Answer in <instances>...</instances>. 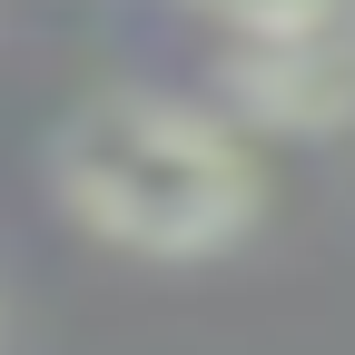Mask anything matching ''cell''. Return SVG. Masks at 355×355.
<instances>
[{"mask_svg": "<svg viewBox=\"0 0 355 355\" xmlns=\"http://www.w3.org/2000/svg\"><path fill=\"white\" fill-rule=\"evenodd\" d=\"M217 20H227L237 40H266V30H306V20H326V10H355V0H207Z\"/></svg>", "mask_w": 355, "mask_h": 355, "instance_id": "3", "label": "cell"}, {"mask_svg": "<svg viewBox=\"0 0 355 355\" xmlns=\"http://www.w3.org/2000/svg\"><path fill=\"white\" fill-rule=\"evenodd\" d=\"M50 188L89 237L128 257H217L257 227V168L237 128L158 89L89 99L50 148Z\"/></svg>", "mask_w": 355, "mask_h": 355, "instance_id": "1", "label": "cell"}, {"mask_svg": "<svg viewBox=\"0 0 355 355\" xmlns=\"http://www.w3.org/2000/svg\"><path fill=\"white\" fill-rule=\"evenodd\" d=\"M227 99H237V119L286 128V139H336V128H355V10L237 40Z\"/></svg>", "mask_w": 355, "mask_h": 355, "instance_id": "2", "label": "cell"}]
</instances>
